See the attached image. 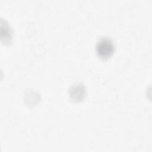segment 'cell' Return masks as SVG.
I'll use <instances>...</instances> for the list:
<instances>
[{
	"mask_svg": "<svg viewBox=\"0 0 152 152\" xmlns=\"http://www.w3.org/2000/svg\"><path fill=\"white\" fill-rule=\"evenodd\" d=\"M115 49V44L111 39L107 37L100 39L96 46L97 55L102 59H107L110 58L113 55Z\"/></svg>",
	"mask_w": 152,
	"mask_h": 152,
	"instance_id": "cell-1",
	"label": "cell"
}]
</instances>
